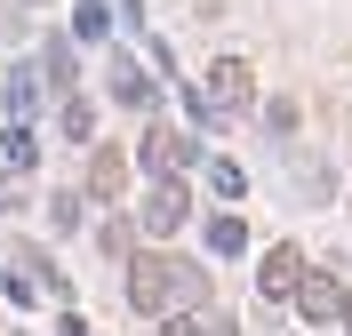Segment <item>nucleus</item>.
<instances>
[{"mask_svg":"<svg viewBox=\"0 0 352 336\" xmlns=\"http://www.w3.org/2000/svg\"><path fill=\"white\" fill-rule=\"evenodd\" d=\"M112 96L136 104V112H153V104H160V80H153V72H136V56H112Z\"/></svg>","mask_w":352,"mask_h":336,"instance_id":"obj_8","label":"nucleus"},{"mask_svg":"<svg viewBox=\"0 0 352 336\" xmlns=\"http://www.w3.org/2000/svg\"><path fill=\"white\" fill-rule=\"evenodd\" d=\"M344 280L336 272H320V265H305V280H296V304H305V320H344Z\"/></svg>","mask_w":352,"mask_h":336,"instance_id":"obj_5","label":"nucleus"},{"mask_svg":"<svg viewBox=\"0 0 352 336\" xmlns=\"http://www.w3.org/2000/svg\"><path fill=\"white\" fill-rule=\"evenodd\" d=\"M129 240H136V224L112 216V224H104V256H129Z\"/></svg>","mask_w":352,"mask_h":336,"instance_id":"obj_15","label":"nucleus"},{"mask_svg":"<svg viewBox=\"0 0 352 336\" xmlns=\"http://www.w3.org/2000/svg\"><path fill=\"white\" fill-rule=\"evenodd\" d=\"M248 96H256V72H248V56H217V65L192 80V120H200V128H224V120H232Z\"/></svg>","mask_w":352,"mask_h":336,"instance_id":"obj_2","label":"nucleus"},{"mask_svg":"<svg viewBox=\"0 0 352 336\" xmlns=\"http://www.w3.org/2000/svg\"><path fill=\"white\" fill-rule=\"evenodd\" d=\"M104 32H112V16L96 0H80V8H72V41H104Z\"/></svg>","mask_w":352,"mask_h":336,"instance_id":"obj_13","label":"nucleus"},{"mask_svg":"<svg viewBox=\"0 0 352 336\" xmlns=\"http://www.w3.org/2000/svg\"><path fill=\"white\" fill-rule=\"evenodd\" d=\"M96 8H104V0H96Z\"/></svg>","mask_w":352,"mask_h":336,"instance_id":"obj_17","label":"nucleus"},{"mask_svg":"<svg viewBox=\"0 0 352 336\" xmlns=\"http://www.w3.org/2000/svg\"><path fill=\"white\" fill-rule=\"evenodd\" d=\"M192 153H200V144H192L184 128H144V136H136V160H144L153 177H184Z\"/></svg>","mask_w":352,"mask_h":336,"instance_id":"obj_3","label":"nucleus"},{"mask_svg":"<svg viewBox=\"0 0 352 336\" xmlns=\"http://www.w3.org/2000/svg\"><path fill=\"white\" fill-rule=\"evenodd\" d=\"M32 80H48L56 96H72V41H48V48H41V72H32Z\"/></svg>","mask_w":352,"mask_h":336,"instance_id":"obj_10","label":"nucleus"},{"mask_svg":"<svg viewBox=\"0 0 352 336\" xmlns=\"http://www.w3.org/2000/svg\"><path fill=\"white\" fill-rule=\"evenodd\" d=\"M88 192H96V201H120V192H129V153H120V144H96V153H88Z\"/></svg>","mask_w":352,"mask_h":336,"instance_id":"obj_7","label":"nucleus"},{"mask_svg":"<svg viewBox=\"0 0 352 336\" xmlns=\"http://www.w3.org/2000/svg\"><path fill=\"white\" fill-rule=\"evenodd\" d=\"M264 120H272V128L288 136V128H296V96H272V104H264Z\"/></svg>","mask_w":352,"mask_h":336,"instance_id":"obj_16","label":"nucleus"},{"mask_svg":"<svg viewBox=\"0 0 352 336\" xmlns=\"http://www.w3.org/2000/svg\"><path fill=\"white\" fill-rule=\"evenodd\" d=\"M184 216H192L184 177H153V192H144V208H136V224H144V232H176Z\"/></svg>","mask_w":352,"mask_h":336,"instance_id":"obj_4","label":"nucleus"},{"mask_svg":"<svg viewBox=\"0 0 352 336\" xmlns=\"http://www.w3.org/2000/svg\"><path fill=\"white\" fill-rule=\"evenodd\" d=\"M296 280H305V248H264V265H256V296H296Z\"/></svg>","mask_w":352,"mask_h":336,"instance_id":"obj_6","label":"nucleus"},{"mask_svg":"<svg viewBox=\"0 0 352 336\" xmlns=\"http://www.w3.org/2000/svg\"><path fill=\"white\" fill-rule=\"evenodd\" d=\"M129 304L144 320H176V313H208V272L184 256H136L129 265Z\"/></svg>","mask_w":352,"mask_h":336,"instance_id":"obj_1","label":"nucleus"},{"mask_svg":"<svg viewBox=\"0 0 352 336\" xmlns=\"http://www.w3.org/2000/svg\"><path fill=\"white\" fill-rule=\"evenodd\" d=\"M208 248H217V256H241V248H248V224L241 216H208Z\"/></svg>","mask_w":352,"mask_h":336,"instance_id":"obj_12","label":"nucleus"},{"mask_svg":"<svg viewBox=\"0 0 352 336\" xmlns=\"http://www.w3.org/2000/svg\"><path fill=\"white\" fill-rule=\"evenodd\" d=\"M160 336H241V320H224L217 304H208V313H176V320H160Z\"/></svg>","mask_w":352,"mask_h":336,"instance_id":"obj_9","label":"nucleus"},{"mask_svg":"<svg viewBox=\"0 0 352 336\" xmlns=\"http://www.w3.org/2000/svg\"><path fill=\"white\" fill-rule=\"evenodd\" d=\"M208 184H217L224 201H241V192H248V177H241V168H232V160H208Z\"/></svg>","mask_w":352,"mask_h":336,"instance_id":"obj_14","label":"nucleus"},{"mask_svg":"<svg viewBox=\"0 0 352 336\" xmlns=\"http://www.w3.org/2000/svg\"><path fill=\"white\" fill-rule=\"evenodd\" d=\"M56 128H65V144H88V136H96V104H88V96H65Z\"/></svg>","mask_w":352,"mask_h":336,"instance_id":"obj_11","label":"nucleus"}]
</instances>
